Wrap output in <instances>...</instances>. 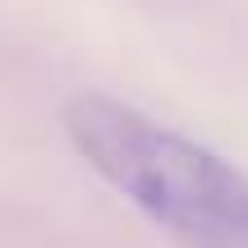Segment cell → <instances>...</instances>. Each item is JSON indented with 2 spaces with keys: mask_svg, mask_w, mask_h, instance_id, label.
Here are the masks:
<instances>
[{
  "mask_svg": "<svg viewBox=\"0 0 248 248\" xmlns=\"http://www.w3.org/2000/svg\"><path fill=\"white\" fill-rule=\"evenodd\" d=\"M78 156L184 248H248V175L101 92L64 106Z\"/></svg>",
  "mask_w": 248,
  "mask_h": 248,
  "instance_id": "6da1fadb",
  "label": "cell"
}]
</instances>
